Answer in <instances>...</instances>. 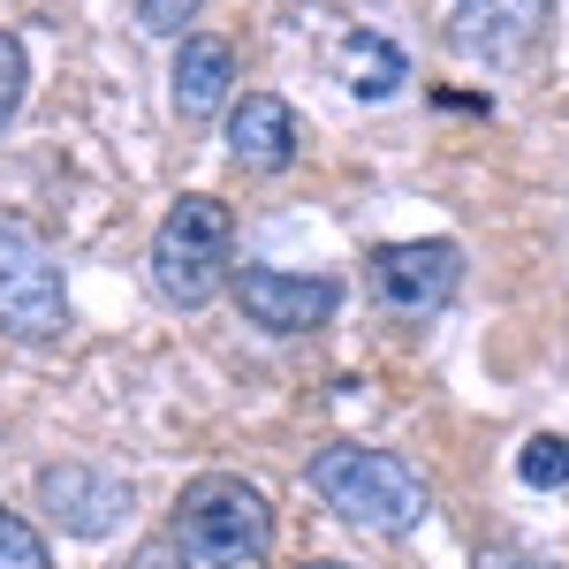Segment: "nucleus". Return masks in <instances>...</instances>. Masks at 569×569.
Returning a JSON list of instances; mask_svg holds the SVG:
<instances>
[{"label": "nucleus", "mask_w": 569, "mask_h": 569, "mask_svg": "<svg viewBox=\"0 0 569 569\" xmlns=\"http://www.w3.org/2000/svg\"><path fill=\"white\" fill-rule=\"evenodd\" d=\"M168 84H176V114L182 122H213L220 107L236 99V46L228 39H190V31H182Z\"/></svg>", "instance_id": "9d476101"}, {"label": "nucleus", "mask_w": 569, "mask_h": 569, "mask_svg": "<svg viewBox=\"0 0 569 569\" xmlns=\"http://www.w3.org/2000/svg\"><path fill=\"white\" fill-rule=\"evenodd\" d=\"M335 61H342V84H350L357 99H395V91H402V77H410V61H402L380 31H350Z\"/></svg>", "instance_id": "9b49d317"}, {"label": "nucleus", "mask_w": 569, "mask_h": 569, "mask_svg": "<svg viewBox=\"0 0 569 569\" xmlns=\"http://www.w3.org/2000/svg\"><path fill=\"white\" fill-rule=\"evenodd\" d=\"M198 8L206 0H137V23L152 39H182V23H198Z\"/></svg>", "instance_id": "2eb2a0df"}, {"label": "nucleus", "mask_w": 569, "mask_h": 569, "mask_svg": "<svg viewBox=\"0 0 569 569\" xmlns=\"http://www.w3.org/2000/svg\"><path fill=\"white\" fill-rule=\"evenodd\" d=\"M228 152H236V168H251V176H281V168L297 160V114H289V99L243 91V99L228 107Z\"/></svg>", "instance_id": "1a4fd4ad"}, {"label": "nucleus", "mask_w": 569, "mask_h": 569, "mask_svg": "<svg viewBox=\"0 0 569 569\" xmlns=\"http://www.w3.org/2000/svg\"><path fill=\"white\" fill-rule=\"evenodd\" d=\"M471 569H555V562H539V555H525V547H486Z\"/></svg>", "instance_id": "dca6fc26"}, {"label": "nucleus", "mask_w": 569, "mask_h": 569, "mask_svg": "<svg viewBox=\"0 0 569 569\" xmlns=\"http://www.w3.org/2000/svg\"><path fill=\"white\" fill-rule=\"evenodd\" d=\"M39 501H46V517L61 531H77V539H107L130 517V486L114 479V471H99V463H46Z\"/></svg>", "instance_id": "6e6552de"}, {"label": "nucleus", "mask_w": 569, "mask_h": 569, "mask_svg": "<svg viewBox=\"0 0 569 569\" xmlns=\"http://www.w3.org/2000/svg\"><path fill=\"white\" fill-rule=\"evenodd\" d=\"M23 91H31V61H23V39H16V31H0V130L16 122Z\"/></svg>", "instance_id": "ddd939ff"}, {"label": "nucleus", "mask_w": 569, "mask_h": 569, "mask_svg": "<svg viewBox=\"0 0 569 569\" xmlns=\"http://www.w3.org/2000/svg\"><path fill=\"white\" fill-rule=\"evenodd\" d=\"M236 273V220L213 190H182L152 228V289L176 311H206Z\"/></svg>", "instance_id": "7ed1b4c3"}, {"label": "nucleus", "mask_w": 569, "mask_h": 569, "mask_svg": "<svg viewBox=\"0 0 569 569\" xmlns=\"http://www.w3.org/2000/svg\"><path fill=\"white\" fill-rule=\"evenodd\" d=\"M305 569H350V562H305Z\"/></svg>", "instance_id": "f3484780"}, {"label": "nucleus", "mask_w": 569, "mask_h": 569, "mask_svg": "<svg viewBox=\"0 0 569 569\" xmlns=\"http://www.w3.org/2000/svg\"><path fill=\"white\" fill-rule=\"evenodd\" d=\"M365 281H372V305L402 319V327H426L433 311L456 305L463 289V243L448 236H418V243H380L365 259Z\"/></svg>", "instance_id": "39448f33"}, {"label": "nucleus", "mask_w": 569, "mask_h": 569, "mask_svg": "<svg viewBox=\"0 0 569 569\" xmlns=\"http://www.w3.org/2000/svg\"><path fill=\"white\" fill-rule=\"evenodd\" d=\"M525 486H569V440L562 433H531L525 456H517Z\"/></svg>", "instance_id": "f8f14e48"}, {"label": "nucleus", "mask_w": 569, "mask_h": 569, "mask_svg": "<svg viewBox=\"0 0 569 569\" xmlns=\"http://www.w3.org/2000/svg\"><path fill=\"white\" fill-rule=\"evenodd\" d=\"M311 493L357 531H418L426 525V509H433V486L418 479L395 448H365V440H335V448H319L311 456Z\"/></svg>", "instance_id": "f03ea898"}, {"label": "nucleus", "mask_w": 569, "mask_h": 569, "mask_svg": "<svg viewBox=\"0 0 569 569\" xmlns=\"http://www.w3.org/2000/svg\"><path fill=\"white\" fill-rule=\"evenodd\" d=\"M168 547L182 569H266L273 562V509L251 479L206 471V479L182 486Z\"/></svg>", "instance_id": "f257e3e1"}, {"label": "nucleus", "mask_w": 569, "mask_h": 569, "mask_svg": "<svg viewBox=\"0 0 569 569\" xmlns=\"http://www.w3.org/2000/svg\"><path fill=\"white\" fill-rule=\"evenodd\" d=\"M0 569H46V539L8 509H0Z\"/></svg>", "instance_id": "4468645a"}, {"label": "nucleus", "mask_w": 569, "mask_h": 569, "mask_svg": "<svg viewBox=\"0 0 569 569\" xmlns=\"http://www.w3.org/2000/svg\"><path fill=\"white\" fill-rule=\"evenodd\" d=\"M555 0H456L448 8V46L471 69H517L531 61V46L547 39Z\"/></svg>", "instance_id": "0eeeda50"}, {"label": "nucleus", "mask_w": 569, "mask_h": 569, "mask_svg": "<svg viewBox=\"0 0 569 569\" xmlns=\"http://www.w3.org/2000/svg\"><path fill=\"white\" fill-rule=\"evenodd\" d=\"M0 335L8 342H61L69 335V289H61V259L31 220L0 213Z\"/></svg>", "instance_id": "20e7f679"}, {"label": "nucleus", "mask_w": 569, "mask_h": 569, "mask_svg": "<svg viewBox=\"0 0 569 569\" xmlns=\"http://www.w3.org/2000/svg\"><path fill=\"white\" fill-rule=\"evenodd\" d=\"M228 297L266 335H319L342 311V281L335 273H289V266H236Z\"/></svg>", "instance_id": "423d86ee"}]
</instances>
